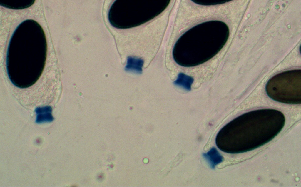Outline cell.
I'll list each match as a JSON object with an SVG mask.
<instances>
[{
    "label": "cell",
    "instance_id": "30bf717a",
    "mask_svg": "<svg viewBox=\"0 0 301 187\" xmlns=\"http://www.w3.org/2000/svg\"><path fill=\"white\" fill-rule=\"evenodd\" d=\"M195 4L202 5H215L223 4L225 3L231 1V0H211V1H200L192 0Z\"/></svg>",
    "mask_w": 301,
    "mask_h": 187
},
{
    "label": "cell",
    "instance_id": "ba28073f",
    "mask_svg": "<svg viewBox=\"0 0 301 187\" xmlns=\"http://www.w3.org/2000/svg\"><path fill=\"white\" fill-rule=\"evenodd\" d=\"M143 62V60L140 58L129 56L127 58L125 70L141 74L142 72Z\"/></svg>",
    "mask_w": 301,
    "mask_h": 187
},
{
    "label": "cell",
    "instance_id": "9c48e42d",
    "mask_svg": "<svg viewBox=\"0 0 301 187\" xmlns=\"http://www.w3.org/2000/svg\"><path fill=\"white\" fill-rule=\"evenodd\" d=\"M193 81L194 79L193 77L183 73H180L178 74L176 80L174 82V84L187 91H190Z\"/></svg>",
    "mask_w": 301,
    "mask_h": 187
},
{
    "label": "cell",
    "instance_id": "8992f818",
    "mask_svg": "<svg viewBox=\"0 0 301 187\" xmlns=\"http://www.w3.org/2000/svg\"><path fill=\"white\" fill-rule=\"evenodd\" d=\"M35 0H2L0 5L6 8L13 9H21L28 8L32 5Z\"/></svg>",
    "mask_w": 301,
    "mask_h": 187
},
{
    "label": "cell",
    "instance_id": "52a82bcc",
    "mask_svg": "<svg viewBox=\"0 0 301 187\" xmlns=\"http://www.w3.org/2000/svg\"><path fill=\"white\" fill-rule=\"evenodd\" d=\"M202 156L212 169L214 168L215 166L222 162L224 159L223 157L215 147L212 148L207 152L203 153Z\"/></svg>",
    "mask_w": 301,
    "mask_h": 187
},
{
    "label": "cell",
    "instance_id": "277c9868",
    "mask_svg": "<svg viewBox=\"0 0 301 187\" xmlns=\"http://www.w3.org/2000/svg\"><path fill=\"white\" fill-rule=\"evenodd\" d=\"M170 0L115 1L108 13L113 27L119 29L135 27L154 18L167 7Z\"/></svg>",
    "mask_w": 301,
    "mask_h": 187
},
{
    "label": "cell",
    "instance_id": "3957f363",
    "mask_svg": "<svg viewBox=\"0 0 301 187\" xmlns=\"http://www.w3.org/2000/svg\"><path fill=\"white\" fill-rule=\"evenodd\" d=\"M225 23L211 21L202 23L183 34L175 44L173 58L178 65L194 66L211 59L223 48L229 36Z\"/></svg>",
    "mask_w": 301,
    "mask_h": 187
},
{
    "label": "cell",
    "instance_id": "6da1fadb",
    "mask_svg": "<svg viewBox=\"0 0 301 187\" xmlns=\"http://www.w3.org/2000/svg\"><path fill=\"white\" fill-rule=\"evenodd\" d=\"M47 44L41 25L27 19L16 28L7 52L6 67L12 84L20 88L34 84L41 76L46 62Z\"/></svg>",
    "mask_w": 301,
    "mask_h": 187
},
{
    "label": "cell",
    "instance_id": "7a4b0ae2",
    "mask_svg": "<svg viewBox=\"0 0 301 187\" xmlns=\"http://www.w3.org/2000/svg\"><path fill=\"white\" fill-rule=\"evenodd\" d=\"M280 111L262 109L244 113L226 124L215 138L217 147L225 153H240L246 147H256L272 139L285 123Z\"/></svg>",
    "mask_w": 301,
    "mask_h": 187
},
{
    "label": "cell",
    "instance_id": "5b68a950",
    "mask_svg": "<svg viewBox=\"0 0 301 187\" xmlns=\"http://www.w3.org/2000/svg\"><path fill=\"white\" fill-rule=\"evenodd\" d=\"M301 70H288L278 74L267 82L268 96L279 102L290 104L301 103Z\"/></svg>",
    "mask_w": 301,
    "mask_h": 187
}]
</instances>
